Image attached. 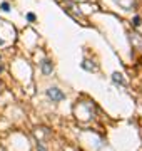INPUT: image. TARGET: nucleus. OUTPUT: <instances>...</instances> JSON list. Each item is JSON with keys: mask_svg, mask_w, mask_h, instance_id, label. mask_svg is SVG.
<instances>
[{"mask_svg": "<svg viewBox=\"0 0 142 151\" xmlns=\"http://www.w3.org/2000/svg\"><path fill=\"white\" fill-rule=\"evenodd\" d=\"M40 69H42V72H44L45 76H49L54 72V65H52V62H50L49 59L42 60V64H40Z\"/></svg>", "mask_w": 142, "mask_h": 151, "instance_id": "7ed1b4c3", "label": "nucleus"}, {"mask_svg": "<svg viewBox=\"0 0 142 151\" xmlns=\"http://www.w3.org/2000/svg\"><path fill=\"white\" fill-rule=\"evenodd\" d=\"M27 19H28L30 22H33V20H35V15H33V14H28V15H27Z\"/></svg>", "mask_w": 142, "mask_h": 151, "instance_id": "9d476101", "label": "nucleus"}, {"mask_svg": "<svg viewBox=\"0 0 142 151\" xmlns=\"http://www.w3.org/2000/svg\"><path fill=\"white\" fill-rule=\"evenodd\" d=\"M134 25H136V27H137V25H141V17H139V15L134 19Z\"/></svg>", "mask_w": 142, "mask_h": 151, "instance_id": "1a4fd4ad", "label": "nucleus"}, {"mask_svg": "<svg viewBox=\"0 0 142 151\" xmlns=\"http://www.w3.org/2000/svg\"><path fill=\"white\" fill-rule=\"evenodd\" d=\"M112 79H114V82H119V84H126V82H124V77H122V74H119V72L112 74Z\"/></svg>", "mask_w": 142, "mask_h": 151, "instance_id": "20e7f679", "label": "nucleus"}, {"mask_svg": "<svg viewBox=\"0 0 142 151\" xmlns=\"http://www.w3.org/2000/svg\"><path fill=\"white\" fill-rule=\"evenodd\" d=\"M82 67H84V69H87V70H95V65H94V64H89V60H84V62H82Z\"/></svg>", "mask_w": 142, "mask_h": 151, "instance_id": "423d86ee", "label": "nucleus"}, {"mask_svg": "<svg viewBox=\"0 0 142 151\" xmlns=\"http://www.w3.org/2000/svg\"><path fill=\"white\" fill-rule=\"evenodd\" d=\"M0 9H2L4 12H9V10H10V4H7V2H4V4L0 5Z\"/></svg>", "mask_w": 142, "mask_h": 151, "instance_id": "0eeeda50", "label": "nucleus"}, {"mask_svg": "<svg viewBox=\"0 0 142 151\" xmlns=\"http://www.w3.org/2000/svg\"><path fill=\"white\" fill-rule=\"evenodd\" d=\"M0 44H4V40H2V39H0Z\"/></svg>", "mask_w": 142, "mask_h": 151, "instance_id": "9b49d317", "label": "nucleus"}, {"mask_svg": "<svg viewBox=\"0 0 142 151\" xmlns=\"http://www.w3.org/2000/svg\"><path fill=\"white\" fill-rule=\"evenodd\" d=\"M115 4H119L120 9H124V10H132L134 5H136V0H114Z\"/></svg>", "mask_w": 142, "mask_h": 151, "instance_id": "f03ea898", "label": "nucleus"}, {"mask_svg": "<svg viewBox=\"0 0 142 151\" xmlns=\"http://www.w3.org/2000/svg\"><path fill=\"white\" fill-rule=\"evenodd\" d=\"M47 97L52 99V103H59V101L65 99V94L60 91L59 87H50V89H47Z\"/></svg>", "mask_w": 142, "mask_h": 151, "instance_id": "f257e3e1", "label": "nucleus"}, {"mask_svg": "<svg viewBox=\"0 0 142 151\" xmlns=\"http://www.w3.org/2000/svg\"><path fill=\"white\" fill-rule=\"evenodd\" d=\"M37 150H38V151H47V150H45V146L42 145L40 141H38V143H37Z\"/></svg>", "mask_w": 142, "mask_h": 151, "instance_id": "6e6552de", "label": "nucleus"}, {"mask_svg": "<svg viewBox=\"0 0 142 151\" xmlns=\"http://www.w3.org/2000/svg\"><path fill=\"white\" fill-rule=\"evenodd\" d=\"M131 42L137 44V45H142V39L137 35V34H131Z\"/></svg>", "mask_w": 142, "mask_h": 151, "instance_id": "39448f33", "label": "nucleus"}]
</instances>
